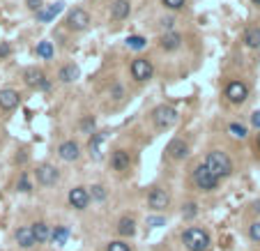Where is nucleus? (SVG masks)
Returning <instances> with one entry per match:
<instances>
[{
	"mask_svg": "<svg viewBox=\"0 0 260 251\" xmlns=\"http://www.w3.org/2000/svg\"><path fill=\"white\" fill-rule=\"evenodd\" d=\"M35 53L40 55V58H44V60H51V58H53V53H55V49H53V44H51V42H40V44H37V49H35Z\"/></svg>",
	"mask_w": 260,
	"mask_h": 251,
	"instance_id": "a878e982",
	"label": "nucleus"
},
{
	"mask_svg": "<svg viewBox=\"0 0 260 251\" xmlns=\"http://www.w3.org/2000/svg\"><path fill=\"white\" fill-rule=\"evenodd\" d=\"M69 237H71V231L67 226H55L53 233H51V242H53V244H58V246H65Z\"/></svg>",
	"mask_w": 260,
	"mask_h": 251,
	"instance_id": "5701e85b",
	"label": "nucleus"
},
{
	"mask_svg": "<svg viewBox=\"0 0 260 251\" xmlns=\"http://www.w3.org/2000/svg\"><path fill=\"white\" fill-rule=\"evenodd\" d=\"M152 62L145 60V58H136L134 62H131V76H134L136 81H147L152 79Z\"/></svg>",
	"mask_w": 260,
	"mask_h": 251,
	"instance_id": "9b49d317",
	"label": "nucleus"
},
{
	"mask_svg": "<svg viewBox=\"0 0 260 251\" xmlns=\"http://www.w3.org/2000/svg\"><path fill=\"white\" fill-rule=\"evenodd\" d=\"M129 166H131L129 152H125V150H115L113 155H110V168H113V171L125 173V171H129Z\"/></svg>",
	"mask_w": 260,
	"mask_h": 251,
	"instance_id": "2eb2a0df",
	"label": "nucleus"
},
{
	"mask_svg": "<svg viewBox=\"0 0 260 251\" xmlns=\"http://www.w3.org/2000/svg\"><path fill=\"white\" fill-rule=\"evenodd\" d=\"M255 146H258V150H260V134H258V141H255Z\"/></svg>",
	"mask_w": 260,
	"mask_h": 251,
	"instance_id": "79ce46f5",
	"label": "nucleus"
},
{
	"mask_svg": "<svg viewBox=\"0 0 260 251\" xmlns=\"http://www.w3.org/2000/svg\"><path fill=\"white\" fill-rule=\"evenodd\" d=\"M67 25H69L71 30H85L90 25V14L85 10H81V7H76V10H71L67 14Z\"/></svg>",
	"mask_w": 260,
	"mask_h": 251,
	"instance_id": "9d476101",
	"label": "nucleus"
},
{
	"mask_svg": "<svg viewBox=\"0 0 260 251\" xmlns=\"http://www.w3.org/2000/svg\"><path fill=\"white\" fill-rule=\"evenodd\" d=\"M14 240L19 242L21 249H32V246L37 244L35 235H32V226H21V228H16Z\"/></svg>",
	"mask_w": 260,
	"mask_h": 251,
	"instance_id": "4468645a",
	"label": "nucleus"
},
{
	"mask_svg": "<svg viewBox=\"0 0 260 251\" xmlns=\"http://www.w3.org/2000/svg\"><path fill=\"white\" fill-rule=\"evenodd\" d=\"M251 125H253L255 129H260V111H255L253 116H251Z\"/></svg>",
	"mask_w": 260,
	"mask_h": 251,
	"instance_id": "4c0bfd02",
	"label": "nucleus"
},
{
	"mask_svg": "<svg viewBox=\"0 0 260 251\" xmlns=\"http://www.w3.org/2000/svg\"><path fill=\"white\" fill-rule=\"evenodd\" d=\"M251 3H253V5H258V7H260V0H251Z\"/></svg>",
	"mask_w": 260,
	"mask_h": 251,
	"instance_id": "37998d69",
	"label": "nucleus"
},
{
	"mask_svg": "<svg viewBox=\"0 0 260 251\" xmlns=\"http://www.w3.org/2000/svg\"><path fill=\"white\" fill-rule=\"evenodd\" d=\"M67 201H69V205L74 207V210H85V207L90 205V191L85 189V187H74V189L69 191V196H67Z\"/></svg>",
	"mask_w": 260,
	"mask_h": 251,
	"instance_id": "0eeeda50",
	"label": "nucleus"
},
{
	"mask_svg": "<svg viewBox=\"0 0 260 251\" xmlns=\"http://www.w3.org/2000/svg\"><path fill=\"white\" fill-rule=\"evenodd\" d=\"M194 185H196V189H200V191H214L216 187H219V177L214 175V173L207 168L205 164H198L194 168Z\"/></svg>",
	"mask_w": 260,
	"mask_h": 251,
	"instance_id": "7ed1b4c3",
	"label": "nucleus"
},
{
	"mask_svg": "<svg viewBox=\"0 0 260 251\" xmlns=\"http://www.w3.org/2000/svg\"><path fill=\"white\" fill-rule=\"evenodd\" d=\"M228 131L235 136V138H246V127L242 125V122H230V125H228Z\"/></svg>",
	"mask_w": 260,
	"mask_h": 251,
	"instance_id": "cd10ccee",
	"label": "nucleus"
},
{
	"mask_svg": "<svg viewBox=\"0 0 260 251\" xmlns=\"http://www.w3.org/2000/svg\"><path fill=\"white\" fill-rule=\"evenodd\" d=\"M152 120H155V125L159 129H168V127H173L177 122V111L168 104H161L152 111Z\"/></svg>",
	"mask_w": 260,
	"mask_h": 251,
	"instance_id": "20e7f679",
	"label": "nucleus"
},
{
	"mask_svg": "<svg viewBox=\"0 0 260 251\" xmlns=\"http://www.w3.org/2000/svg\"><path fill=\"white\" fill-rule=\"evenodd\" d=\"M104 141H106V131H97L88 141V150H90V157L95 161H99L104 157Z\"/></svg>",
	"mask_w": 260,
	"mask_h": 251,
	"instance_id": "f8f14e48",
	"label": "nucleus"
},
{
	"mask_svg": "<svg viewBox=\"0 0 260 251\" xmlns=\"http://www.w3.org/2000/svg\"><path fill=\"white\" fill-rule=\"evenodd\" d=\"M196 214H198V205H196V203H187V205L182 207V217H184L187 221H191Z\"/></svg>",
	"mask_w": 260,
	"mask_h": 251,
	"instance_id": "7c9ffc66",
	"label": "nucleus"
},
{
	"mask_svg": "<svg viewBox=\"0 0 260 251\" xmlns=\"http://www.w3.org/2000/svg\"><path fill=\"white\" fill-rule=\"evenodd\" d=\"M37 182L40 185H44V187H51V185H55V182L60 180V171L55 168V166H51V164H42V166H37Z\"/></svg>",
	"mask_w": 260,
	"mask_h": 251,
	"instance_id": "1a4fd4ad",
	"label": "nucleus"
},
{
	"mask_svg": "<svg viewBox=\"0 0 260 251\" xmlns=\"http://www.w3.org/2000/svg\"><path fill=\"white\" fill-rule=\"evenodd\" d=\"M58 79L62 81V83H71V81L79 79V67L76 65H65L60 69V74H58Z\"/></svg>",
	"mask_w": 260,
	"mask_h": 251,
	"instance_id": "393cba45",
	"label": "nucleus"
},
{
	"mask_svg": "<svg viewBox=\"0 0 260 251\" xmlns=\"http://www.w3.org/2000/svg\"><path fill=\"white\" fill-rule=\"evenodd\" d=\"M62 10H65V3H53V5H49V7H42V10L37 12V21L49 23V21H53Z\"/></svg>",
	"mask_w": 260,
	"mask_h": 251,
	"instance_id": "a211bd4d",
	"label": "nucleus"
},
{
	"mask_svg": "<svg viewBox=\"0 0 260 251\" xmlns=\"http://www.w3.org/2000/svg\"><path fill=\"white\" fill-rule=\"evenodd\" d=\"M58 155H60L62 161H76L81 157V148H79V143H74V141H65L58 148Z\"/></svg>",
	"mask_w": 260,
	"mask_h": 251,
	"instance_id": "f3484780",
	"label": "nucleus"
},
{
	"mask_svg": "<svg viewBox=\"0 0 260 251\" xmlns=\"http://www.w3.org/2000/svg\"><path fill=\"white\" fill-rule=\"evenodd\" d=\"M25 5L30 7L32 12H40L42 7H44V5H42V0H28V3H25Z\"/></svg>",
	"mask_w": 260,
	"mask_h": 251,
	"instance_id": "e433bc0d",
	"label": "nucleus"
},
{
	"mask_svg": "<svg viewBox=\"0 0 260 251\" xmlns=\"http://www.w3.org/2000/svg\"><path fill=\"white\" fill-rule=\"evenodd\" d=\"M16 189H19L21 194H30V191H32L30 180H28V175H25V173H21V175H19V182H16Z\"/></svg>",
	"mask_w": 260,
	"mask_h": 251,
	"instance_id": "c85d7f7f",
	"label": "nucleus"
},
{
	"mask_svg": "<svg viewBox=\"0 0 260 251\" xmlns=\"http://www.w3.org/2000/svg\"><path fill=\"white\" fill-rule=\"evenodd\" d=\"M90 198H92V201H97V203L106 201V189L101 185H95V187H92V191H90Z\"/></svg>",
	"mask_w": 260,
	"mask_h": 251,
	"instance_id": "c756f323",
	"label": "nucleus"
},
{
	"mask_svg": "<svg viewBox=\"0 0 260 251\" xmlns=\"http://www.w3.org/2000/svg\"><path fill=\"white\" fill-rule=\"evenodd\" d=\"M253 210H255V212H260V201H255V203H253Z\"/></svg>",
	"mask_w": 260,
	"mask_h": 251,
	"instance_id": "a19ab883",
	"label": "nucleus"
},
{
	"mask_svg": "<svg viewBox=\"0 0 260 251\" xmlns=\"http://www.w3.org/2000/svg\"><path fill=\"white\" fill-rule=\"evenodd\" d=\"M5 55H10V46H7V44H0V58H5Z\"/></svg>",
	"mask_w": 260,
	"mask_h": 251,
	"instance_id": "58836bf2",
	"label": "nucleus"
},
{
	"mask_svg": "<svg viewBox=\"0 0 260 251\" xmlns=\"http://www.w3.org/2000/svg\"><path fill=\"white\" fill-rule=\"evenodd\" d=\"M226 97H228L230 104H242L249 97V88L242 81H230L228 86H226Z\"/></svg>",
	"mask_w": 260,
	"mask_h": 251,
	"instance_id": "39448f33",
	"label": "nucleus"
},
{
	"mask_svg": "<svg viewBox=\"0 0 260 251\" xmlns=\"http://www.w3.org/2000/svg\"><path fill=\"white\" fill-rule=\"evenodd\" d=\"M147 205H150L152 210H157V212L166 210V207L170 205L168 191L161 189V187H155V189H150V194H147Z\"/></svg>",
	"mask_w": 260,
	"mask_h": 251,
	"instance_id": "6e6552de",
	"label": "nucleus"
},
{
	"mask_svg": "<svg viewBox=\"0 0 260 251\" xmlns=\"http://www.w3.org/2000/svg\"><path fill=\"white\" fill-rule=\"evenodd\" d=\"M127 46L134 51H140V49H145L147 46V40L145 37H140V35H129L127 37Z\"/></svg>",
	"mask_w": 260,
	"mask_h": 251,
	"instance_id": "bb28decb",
	"label": "nucleus"
},
{
	"mask_svg": "<svg viewBox=\"0 0 260 251\" xmlns=\"http://www.w3.org/2000/svg\"><path fill=\"white\" fill-rule=\"evenodd\" d=\"M164 3V7H168V10H182V7L187 5V0H161Z\"/></svg>",
	"mask_w": 260,
	"mask_h": 251,
	"instance_id": "72a5a7b5",
	"label": "nucleus"
},
{
	"mask_svg": "<svg viewBox=\"0 0 260 251\" xmlns=\"http://www.w3.org/2000/svg\"><path fill=\"white\" fill-rule=\"evenodd\" d=\"M118 233H120L122 237H134L136 235V221L131 219V217H122V219L118 221Z\"/></svg>",
	"mask_w": 260,
	"mask_h": 251,
	"instance_id": "4be33fe9",
	"label": "nucleus"
},
{
	"mask_svg": "<svg viewBox=\"0 0 260 251\" xmlns=\"http://www.w3.org/2000/svg\"><path fill=\"white\" fill-rule=\"evenodd\" d=\"M249 237L253 242H260V221H253L249 226Z\"/></svg>",
	"mask_w": 260,
	"mask_h": 251,
	"instance_id": "473e14b6",
	"label": "nucleus"
},
{
	"mask_svg": "<svg viewBox=\"0 0 260 251\" xmlns=\"http://www.w3.org/2000/svg\"><path fill=\"white\" fill-rule=\"evenodd\" d=\"M210 242H212L210 233L198 228V226H189L184 233H182V244H184L187 251H207Z\"/></svg>",
	"mask_w": 260,
	"mask_h": 251,
	"instance_id": "f257e3e1",
	"label": "nucleus"
},
{
	"mask_svg": "<svg viewBox=\"0 0 260 251\" xmlns=\"http://www.w3.org/2000/svg\"><path fill=\"white\" fill-rule=\"evenodd\" d=\"M51 226L46 224V221H37V224H32V235H35L37 244H44V242L51 240Z\"/></svg>",
	"mask_w": 260,
	"mask_h": 251,
	"instance_id": "6ab92c4d",
	"label": "nucleus"
},
{
	"mask_svg": "<svg viewBox=\"0 0 260 251\" xmlns=\"http://www.w3.org/2000/svg\"><path fill=\"white\" fill-rule=\"evenodd\" d=\"M244 44L251 49H260V28L258 25H251L244 30Z\"/></svg>",
	"mask_w": 260,
	"mask_h": 251,
	"instance_id": "b1692460",
	"label": "nucleus"
},
{
	"mask_svg": "<svg viewBox=\"0 0 260 251\" xmlns=\"http://www.w3.org/2000/svg\"><path fill=\"white\" fill-rule=\"evenodd\" d=\"M205 166L214 173L216 177H219V180L221 177L233 175V161H230V157L226 155V152H221V150H212L210 155L205 157Z\"/></svg>",
	"mask_w": 260,
	"mask_h": 251,
	"instance_id": "f03ea898",
	"label": "nucleus"
},
{
	"mask_svg": "<svg viewBox=\"0 0 260 251\" xmlns=\"http://www.w3.org/2000/svg\"><path fill=\"white\" fill-rule=\"evenodd\" d=\"M19 101H21V97L16 90H12V88L0 90V109L3 111H14L19 106Z\"/></svg>",
	"mask_w": 260,
	"mask_h": 251,
	"instance_id": "dca6fc26",
	"label": "nucleus"
},
{
	"mask_svg": "<svg viewBox=\"0 0 260 251\" xmlns=\"http://www.w3.org/2000/svg\"><path fill=\"white\" fill-rule=\"evenodd\" d=\"M180 44H182V37L177 32H166V35L159 37V46L164 51H175L180 49Z\"/></svg>",
	"mask_w": 260,
	"mask_h": 251,
	"instance_id": "412c9836",
	"label": "nucleus"
},
{
	"mask_svg": "<svg viewBox=\"0 0 260 251\" xmlns=\"http://www.w3.org/2000/svg\"><path fill=\"white\" fill-rule=\"evenodd\" d=\"M106 251H131V246L127 244V242H122V240H113V242H108Z\"/></svg>",
	"mask_w": 260,
	"mask_h": 251,
	"instance_id": "2f4dec72",
	"label": "nucleus"
},
{
	"mask_svg": "<svg viewBox=\"0 0 260 251\" xmlns=\"http://www.w3.org/2000/svg\"><path fill=\"white\" fill-rule=\"evenodd\" d=\"M161 23H164V28H170V25H173V19H164Z\"/></svg>",
	"mask_w": 260,
	"mask_h": 251,
	"instance_id": "ea45409f",
	"label": "nucleus"
},
{
	"mask_svg": "<svg viewBox=\"0 0 260 251\" xmlns=\"http://www.w3.org/2000/svg\"><path fill=\"white\" fill-rule=\"evenodd\" d=\"M164 224H166L164 217H147V226H152V228H159Z\"/></svg>",
	"mask_w": 260,
	"mask_h": 251,
	"instance_id": "f704fd0d",
	"label": "nucleus"
},
{
	"mask_svg": "<svg viewBox=\"0 0 260 251\" xmlns=\"http://www.w3.org/2000/svg\"><path fill=\"white\" fill-rule=\"evenodd\" d=\"M131 12V5H129V0H115L113 7H110V16H113L115 21H122L127 19Z\"/></svg>",
	"mask_w": 260,
	"mask_h": 251,
	"instance_id": "aec40b11",
	"label": "nucleus"
},
{
	"mask_svg": "<svg viewBox=\"0 0 260 251\" xmlns=\"http://www.w3.org/2000/svg\"><path fill=\"white\" fill-rule=\"evenodd\" d=\"M23 81L28 88H40V90H49V79H46V74L42 69H35V67H30V69L23 71Z\"/></svg>",
	"mask_w": 260,
	"mask_h": 251,
	"instance_id": "423d86ee",
	"label": "nucleus"
},
{
	"mask_svg": "<svg viewBox=\"0 0 260 251\" xmlns=\"http://www.w3.org/2000/svg\"><path fill=\"white\" fill-rule=\"evenodd\" d=\"M166 155H168L170 159L180 161V159H184V157L189 155V146H187L182 138H173V141L166 146Z\"/></svg>",
	"mask_w": 260,
	"mask_h": 251,
	"instance_id": "ddd939ff",
	"label": "nucleus"
},
{
	"mask_svg": "<svg viewBox=\"0 0 260 251\" xmlns=\"http://www.w3.org/2000/svg\"><path fill=\"white\" fill-rule=\"evenodd\" d=\"M81 129H83V131H92V129H95V118H85V120H81Z\"/></svg>",
	"mask_w": 260,
	"mask_h": 251,
	"instance_id": "c9c22d12",
	"label": "nucleus"
}]
</instances>
